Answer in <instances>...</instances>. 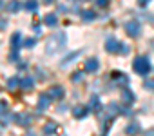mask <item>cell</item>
Returning <instances> with one entry per match:
<instances>
[{
	"label": "cell",
	"mask_w": 154,
	"mask_h": 136,
	"mask_svg": "<svg viewBox=\"0 0 154 136\" xmlns=\"http://www.w3.org/2000/svg\"><path fill=\"white\" fill-rule=\"evenodd\" d=\"M132 69L140 76H147L150 73V62H149V58L147 56H136L134 62H132Z\"/></svg>",
	"instance_id": "6da1fadb"
},
{
	"label": "cell",
	"mask_w": 154,
	"mask_h": 136,
	"mask_svg": "<svg viewBox=\"0 0 154 136\" xmlns=\"http://www.w3.org/2000/svg\"><path fill=\"white\" fill-rule=\"evenodd\" d=\"M63 45H65V35H63V33H56V35H53V36L49 38V42H47V53L53 54V53L60 51Z\"/></svg>",
	"instance_id": "7a4b0ae2"
},
{
	"label": "cell",
	"mask_w": 154,
	"mask_h": 136,
	"mask_svg": "<svg viewBox=\"0 0 154 136\" xmlns=\"http://www.w3.org/2000/svg\"><path fill=\"white\" fill-rule=\"evenodd\" d=\"M125 33H127L129 36L136 38V36L141 33V26H140L136 20H131V22H127V24H125Z\"/></svg>",
	"instance_id": "3957f363"
},
{
	"label": "cell",
	"mask_w": 154,
	"mask_h": 136,
	"mask_svg": "<svg viewBox=\"0 0 154 136\" xmlns=\"http://www.w3.org/2000/svg\"><path fill=\"white\" fill-rule=\"evenodd\" d=\"M98 67H100L98 58H87V60H85V63H84L85 73H96V71H98Z\"/></svg>",
	"instance_id": "277c9868"
},
{
	"label": "cell",
	"mask_w": 154,
	"mask_h": 136,
	"mask_svg": "<svg viewBox=\"0 0 154 136\" xmlns=\"http://www.w3.org/2000/svg\"><path fill=\"white\" fill-rule=\"evenodd\" d=\"M105 51L107 53H118V51H122V44L116 38H109L105 42Z\"/></svg>",
	"instance_id": "5b68a950"
},
{
	"label": "cell",
	"mask_w": 154,
	"mask_h": 136,
	"mask_svg": "<svg viewBox=\"0 0 154 136\" xmlns=\"http://www.w3.org/2000/svg\"><path fill=\"white\" fill-rule=\"evenodd\" d=\"M53 100H62L63 98V87H60V85H53L51 89H49V93H47Z\"/></svg>",
	"instance_id": "8992f818"
},
{
	"label": "cell",
	"mask_w": 154,
	"mask_h": 136,
	"mask_svg": "<svg viewBox=\"0 0 154 136\" xmlns=\"http://www.w3.org/2000/svg\"><path fill=\"white\" fill-rule=\"evenodd\" d=\"M49 100H51V96H49V94H42V96L38 98V105H36V109H38L40 113H42V111H45V109L49 107V104H51Z\"/></svg>",
	"instance_id": "52a82bcc"
},
{
	"label": "cell",
	"mask_w": 154,
	"mask_h": 136,
	"mask_svg": "<svg viewBox=\"0 0 154 136\" xmlns=\"http://www.w3.org/2000/svg\"><path fill=\"white\" fill-rule=\"evenodd\" d=\"M31 122H33V118L29 114H18V118H17V123H20L22 127H29Z\"/></svg>",
	"instance_id": "ba28073f"
},
{
	"label": "cell",
	"mask_w": 154,
	"mask_h": 136,
	"mask_svg": "<svg viewBox=\"0 0 154 136\" xmlns=\"http://www.w3.org/2000/svg\"><path fill=\"white\" fill-rule=\"evenodd\" d=\"M44 24H45V26H51V27H54V26L58 24V17H56L54 13H49V15H45V18H44Z\"/></svg>",
	"instance_id": "9c48e42d"
},
{
	"label": "cell",
	"mask_w": 154,
	"mask_h": 136,
	"mask_svg": "<svg viewBox=\"0 0 154 136\" xmlns=\"http://www.w3.org/2000/svg\"><path fill=\"white\" fill-rule=\"evenodd\" d=\"M87 107H84V105H78V107H74L72 109V114H74V118H84L85 114H87Z\"/></svg>",
	"instance_id": "30bf717a"
},
{
	"label": "cell",
	"mask_w": 154,
	"mask_h": 136,
	"mask_svg": "<svg viewBox=\"0 0 154 136\" xmlns=\"http://www.w3.org/2000/svg\"><path fill=\"white\" fill-rule=\"evenodd\" d=\"M96 18V13L93 11V9H85V11H82V20L84 22H93Z\"/></svg>",
	"instance_id": "8fae6325"
},
{
	"label": "cell",
	"mask_w": 154,
	"mask_h": 136,
	"mask_svg": "<svg viewBox=\"0 0 154 136\" xmlns=\"http://www.w3.org/2000/svg\"><path fill=\"white\" fill-rule=\"evenodd\" d=\"M33 85H35V82H33V78H31V76H26V78L20 82V87H22L24 91H31V89H33Z\"/></svg>",
	"instance_id": "7c38bea8"
},
{
	"label": "cell",
	"mask_w": 154,
	"mask_h": 136,
	"mask_svg": "<svg viewBox=\"0 0 154 136\" xmlns=\"http://www.w3.org/2000/svg\"><path fill=\"white\" fill-rule=\"evenodd\" d=\"M56 129H58V125H56L54 122H47V123L44 125V134H47V136H49V134H54Z\"/></svg>",
	"instance_id": "4fadbf2b"
},
{
	"label": "cell",
	"mask_w": 154,
	"mask_h": 136,
	"mask_svg": "<svg viewBox=\"0 0 154 136\" xmlns=\"http://www.w3.org/2000/svg\"><path fill=\"white\" fill-rule=\"evenodd\" d=\"M122 100H123L125 104L131 105V104L134 102V94H132V91H131V89H125V91L122 93Z\"/></svg>",
	"instance_id": "5bb4252c"
},
{
	"label": "cell",
	"mask_w": 154,
	"mask_h": 136,
	"mask_svg": "<svg viewBox=\"0 0 154 136\" xmlns=\"http://www.w3.org/2000/svg\"><path fill=\"white\" fill-rule=\"evenodd\" d=\"M20 82H22V80H18L17 76L9 78V80H8V89H9V91H15V89H17V87L20 85Z\"/></svg>",
	"instance_id": "9a60e30c"
},
{
	"label": "cell",
	"mask_w": 154,
	"mask_h": 136,
	"mask_svg": "<svg viewBox=\"0 0 154 136\" xmlns=\"http://www.w3.org/2000/svg\"><path fill=\"white\" fill-rule=\"evenodd\" d=\"M18 9H20L18 0H11V2L8 4V11H9V13H18Z\"/></svg>",
	"instance_id": "2e32d148"
},
{
	"label": "cell",
	"mask_w": 154,
	"mask_h": 136,
	"mask_svg": "<svg viewBox=\"0 0 154 136\" xmlns=\"http://www.w3.org/2000/svg\"><path fill=\"white\" fill-rule=\"evenodd\" d=\"M24 8H26L27 11H35V9L38 8V0H26Z\"/></svg>",
	"instance_id": "e0dca14e"
},
{
	"label": "cell",
	"mask_w": 154,
	"mask_h": 136,
	"mask_svg": "<svg viewBox=\"0 0 154 136\" xmlns=\"http://www.w3.org/2000/svg\"><path fill=\"white\" fill-rule=\"evenodd\" d=\"M20 40H22L20 33H15V35L11 36V45H13V49H18V47H20Z\"/></svg>",
	"instance_id": "ac0fdd59"
},
{
	"label": "cell",
	"mask_w": 154,
	"mask_h": 136,
	"mask_svg": "<svg viewBox=\"0 0 154 136\" xmlns=\"http://www.w3.org/2000/svg\"><path fill=\"white\" fill-rule=\"evenodd\" d=\"M89 107H91V109H94V111H100V109H102L100 98H98V96H93V98H91V104H89Z\"/></svg>",
	"instance_id": "d6986e66"
},
{
	"label": "cell",
	"mask_w": 154,
	"mask_h": 136,
	"mask_svg": "<svg viewBox=\"0 0 154 136\" xmlns=\"http://www.w3.org/2000/svg\"><path fill=\"white\" fill-rule=\"evenodd\" d=\"M138 131H140V125H138V123H131V125L125 127V132H127V134H136Z\"/></svg>",
	"instance_id": "ffe728a7"
},
{
	"label": "cell",
	"mask_w": 154,
	"mask_h": 136,
	"mask_svg": "<svg viewBox=\"0 0 154 136\" xmlns=\"http://www.w3.org/2000/svg\"><path fill=\"white\" fill-rule=\"evenodd\" d=\"M78 54H80V51H76V53H71V54H67V56H65V60H62V65H67L69 62H72V60H74L76 56H78Z\"/></svg>",
	"instance_id": "44dd1931"
},
{
	"label": "cell",
	"mask_w": 154,
	"mask_h": 136,
	"mask_svg": "<svg viewBox=\"0 0 154 136\" xmlns=\"http://www.w3.org/2000/svg\"><path fill=\"white\" fill-rule=\"evenodd\" d=\"M143 87L149 89V91H154V78H147L145 84H143Z\"/></svg>",
	"instance_id": "7402d4cb"
},
{
	"label": "cell",
	"mask_w": 154,
	"mask_h": 136,
	"mask_svg": "<svg viewBox=\"0 0 154 136\" xmlns=\"http://www.w3.org/2000/svg\"><path fill=\"white\" fill-rule=\"evenodd\" d=\"M35 44H36V40H35V38H26V40L22 42V45H26V47H29V49H31V47H35Z\"/></svg>",
	"instance_id": "603a6c76"
},
{
	"label": "cell",
	"mask_w": 154,
	"mask_h": 136,
	"mask_svg": "<svg viewBox=\"0 0 154 136\" xmlns=\"http://www.w3.org/2000/svg\"><path fill=\"white\" fill-rule=\"evenodd\" d=\"M82 78H84V73H82V71H76V73L71 76V80H72V82H80Z\"/></svg>",
	"instance_id": "cb8c5ba5"
},
{
	"label": "cell",
	"mask_w": 154,
	"mask_h": 136,
	"mask_svg": "<svg viewBox=\"0 0 154 136\" xmlns=\"http://www.w3.org/2000/svg\"><path fill=\"white\" fill-rule=\"evenodd\" d=\"M6 111H8V102L0 100V116H4V114H6Z\"/></svg>",
	"instance_id": "d4e9b609"
},
{
	"label": "cell",
	"mask_w": 154,
	"mask_h": 136,
	"mask_svg": "<svg viewBox=\"0 0 154 136\" xmlns=\"http://www.w3.org/2000/svg\"><path fill=\"white\" fill-rule=\"evenodd\" d=\"M9 60H11V62H18V49H13V51L9 53Z\"/></svg>",
	"instance_id": "484cf974"
},
{
	"label": "cell",
	"mask_w": 154,
	"mask_h": 136,
	"mask_svg": "<svg viewBox=\"0 0 154 136\" xmlns=\"http://www.w3.org/2000/svg\"><path fill=\"white\" fill-rule=\"evenodd\" d=\"M107 111H109V113H111V114L114 116V114H116V113H118L120 109H118V105H116V104H111V105L107 107Z\"/></svg>",
	"instance_id": "4316f807"
},
{
	"label": "cell",
	"mask_w": 154,
	"mask_h": 136,
	"mask_svg": "<svg viewBox=\"0 0 154 136\" xmlns=\"http://www.w3.org/2000/svg\"><path fill=\"white\" fill-rule=\"evenodd\" d=\"M98 8H107L109 6V0H94Z\"/></svg>",
	"instance_id": "83f0119b"
},
{
	"label": "cell",
	"mask_w": 154,
	"mask_h": 136,
	"mask_svg": "<svg viewBox=\"0 0 154 136\" xmlns=\"http://www.w3.org/2000/svg\"><path fill=\"white\" fill-rule=\"evenodd\" d=\"M6 27H8V22H6L4 18H0V31H4Z\"/></svg>",
	"instance_id": "f1b7e54d"
},
{
	"label": "cell",
	"mask_w": 154,
	"mask_h": 136,
	"mask_svg": "<svg viewBox=\"0 0 154 136\" xmlns=\"http://www.w3.org/2000/svg\"><path fill=\"white\" fill-rule=\"evenodd\" d=\"M149 2H150V0H138V4H140L141 8H145V6H147Z\"/></svg>",
	"instance_id": "f546056e"
},
{
	"label": "cell",
	"mask_w": 154,
	"mask_h": 136,
	"mask_svg": "<svg viewBox=\"0 0 154 136\" xmlns=\"http://www.w3.org/2000/svg\"><path fill=\"white\" fill-rule=\"evenodd\" d=\"M143 134H145V136H154V129H149V131H145Z\"/></svg>",
	"instance_id": "4dcf8cb0"
},
{
	"label": "cell",
	"mask_w": 154,
	"mask_h": 136,
	"mask_svg": "<svg viewBox=\"0 0 154 136\" xmlns=\"http://www.w3.org/2000/svg\"><path fill=\"white\" fill-rule=\"evenodd\" d=\"M4 9V0H0V11Z\"/></svg>",
	"instance_id": "1f68e13d"
},
{
	"label": "cell",
	"mask_w": 154,
	"mask_h": 136,
	"mask_svg": "<svg viewBox=\"0 0 154 136\" xmlns=\"http://www.w3.org/2000/svg\"><path fill=\"white\" fill-rule=\"evenodd\" d=\"M26 136H36L35 132H26Z\"/></svg>",
	"instance_id": "d6a6232c"
},
{
	"label": "cell",
	"mask_w": 154,
	"mask_h": 136,
	"mask_svg": "<svg viewBox=\"0 0 154 136\" xmlns=\"http://www.w3.org/2000/svg\"><path fill=\"white\" fill-rule=\"evenodd\" d=\"M44 2H45V4H51V2H53V0H44Z\"/></svg>",
	"instance_id": "836d02e7"
},
{
	"label": "cell",
	"mask_w": 154,
	"mask_h": 136,
	"mask_svg": "<svg viewBox=\"0 0 154 136\" xmlns=\"http://www.w3.org/2000/svg\"><path fill=\"white\" fill-rule=\"evenodd\" d=\"M71 2H76V0H71Z\"/></svg>",
	"instance_id": "e575fe53"
},
{
	"label": "cell",
	"mask_w": 154,
	"mask_h": 136,
	"mask_svg": "<svg viewBox=\"0 0 154 136\" xmlns=\"http://www.w3.org/2000/svg\"><path fill=\"white\" fill-rule=\"evenodd\" d=\"M84 2H85V0H84Z\"/></svg>",
	"instance_id": "d590c367"
}]
</instances>
